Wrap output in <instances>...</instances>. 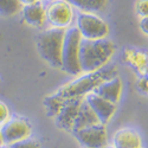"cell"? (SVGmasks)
Masks as SVG:
<instances>
[{
  "mask_svg": "<svg viewBox=\"0 0 148 148\" xmlns=\"http://www.w3.org/2000/svg\"><path fill=\"white\" fill-rule=\"evenodd\" d=\"M117 75L119 70L115 65H107L97 71L87 72L82 76H78L77 78L59 88L56 94L65 101L71 100V98H81L89 92H92L104 81L110 79Z\"/></svg>",
  "mask_w": 148,
  "mask_h": 148,
  "instance_id": "6da1fadb",
  "label": "cell"
},
{
  "mask_svg": "<svg viewBox=\"0 0 148 148\" xmlns=\"http://www.w3.org/2000/svg\"><path fill=\"white\" fill-rule=\"evenodd\" d=\"M115 53V44L108 39H82L79 47V65L82 73L97 71L109 64Z\"/></svg>",
  "mask_w": 148,
  "mask_h": 148,
  "instance_id": "7a4b0ae2",
  "label": "cell"
},
{
  "mask_svg": "<svg viewBox=\"0 0 148 148\" xmlns=\"http://www.w3.org/2000/svg\"><path fill=\"white\" fill-rule=\"evenodd\" d=\"M65 30L49 27L37 37V51L39 56L52 68H62V49H63Z\"/></svg>",
  "mask_w": 148,
  "mask_h": 148,
  "instance_id": "3957f363",
  "label": "cell"
},
{
  "mask_svg": "<svg viewBox=\"0 0 148 148\" xmlns=\"http://www.w3.org/2000/svg\"><path fill=\"white\" fill-rule=\"evenodd\" d=\"M82 37L76 26H70L65 30L63 49H62V70L69 75L79 76L82 70L79 65V47Z\"/></svg>",
  "mask_w": 148,
  "mask_h": 148,
  "instance_id": "277c9868",
  "label": "cell"
},
{
  "mask_svg": "<svg viewBox=\"0 0 148 148\" xmlns=\"http://www.w3.org/2000/svg\"><path fill=\"white\" fill-rule=\"evenodd\" d=\"M76 27L82 39L97 40L104 39L109 34V25L95 13L78 12L76 16Z\"/></svg>",
  "mask_w": 148,
  "mask_h": 148,
  "instance_id": "5b68a950",
  "label": "cell"
},
{
  "mask_svg": "<svg viewBox=\"0 0 148 148\" xmlns=\"http://www.w3.org/2000/svg\"><path fill=\"white\" fill-rule=\"evenodd\" d=\"M46 21L51 27L69 29L75 21V10L73 6L66 0H52L45 6Z\"/></svg>",
  "mask_w": 148,
  "mask_h": 148,
  "instance_id": "8992f818",
  "label": "cell"
},
{
  "mask_svg": "<svg viewBox=\"0 0 148 148\" xmlns=\"http://www.w3.org/2000/svg\"><path fill=\"white\" fill-rule=\"evenodd\" d=\"M31 132V125L27 120L23 117H11L6 123L0 127L4 146H8L11 143L30 138Z\"/></svg>",
  "mask_w": 148,
  "mask_h": 148,
  "instance_id": "52a82bcc",
  "label": "cell"
},
{
  "mask_svg": "<svg viewBox=\"0 0 148 148\" xmlns=\"http://www.w3.org/2000/svg\"><path fill=\"white\" fill-rule=\"evenodd\" d=\"M71 134L84 148H103L108 145L106 125L102 123L82 128Z\"/></svg>",
  "mask_w": 148,
  "mask_h": 148,
  "instance_id": "ba28073f",
  "label": "cell"
},
{
  "mask_svg": "<svg viewBox=\"0 0 148 148\" xmlns=\"http://www.w3.org/2000/svg\"><path fill=\"white\" fill-rule=\"evenodd\" d=\"M84 100V97L81 98H71V100H66L59 110V113L55 117L56 125L58 128L63 129L65 132H70L73 128V123L78 115L79 107Z\"/></svg>",
  "mask_w": 148,
  "mask_h": 148,
  "instance_id": "9c48e42d",
  "label": "cell"
},
{
  "mask_svg": "<svg viewBox=\"0 0 148 148\" xmlns=\"http://www.w3.org/2000/svg\"><path fill=\"white\" fill-rule=\"evenodd\" d=\"M84 101L88 103V106L91 108L94 114L98 119L100 123L102 125H107L110 121V119L113 117V115L116 112V104H113L108 102L104 98L100 97L96 95L95 92H89L88 95L84 96Z\"/></svg>",
  "mask_w": 148,
  "mask_h": 148,
  "instance_id": "30bf717a",
  "label": "cell"
},
{
  "mask_svg": "<svg viewBox=\"0 0 148 148\" xmlns=\"http://www.w3.org/2000/svg\"><path fill=\"white\" fill-rule=\"evenodd\" d=\"M122 59L128 64L138 76H143L148 71V52L139 50L132 46H127L122 51Z\"/></svg>",
  "mask_w": 148,
  "mask_h": 148,
  "instance_id": "8fae6325",
  "label": "cell"
},
{
  "mask_svg": "<svg viewBox=\"0 0 148 148\" xmlns=\"http://www.w3.org/2000/svg\"><path fill=\"white\" fill-rule=\"evenodd\" d=\"M92 92L104 98L108 102L117 106L122 96V81L119 76H115L101 83Z\"/></svg>",
  "mask_w": 148,
  "mask_h": 148,
  "instance_id": "7c38bea8",
  "label": "cell"
},
{
  "mask_svg": "<svg viewBox=\"0 0 148 148\" xmlns=\"http://www.w3.org/2000/svg\"><path fill=\"white\" fill-rule=\"evenodd\" d=\"M21 14L24 21L33 27H42L46 23V10L43 1L33 5L23 6Z\"/></svg>",
  "mask_w": 148,
  "mask_h": 148,
  "instance_id": "4fadbf2b",
  "label": "cell"
},
{
  "mask_svg": "<svg viewBox=\"0 0 148 148\" xmlns=\"http://www.w3.org/2000/svg\"><path fill=\"white\" fill-rule=\"evenodd\" d=\"M112 146L115 148H140L141 138L135 130L123 128L114 134Z\"/></svg>",
  "mask_w": 148,
  "mask_h": 148,
  "instance_id": "5bb4252c",
  "label": "cell"
},
{
  "mask_svg": "<svg viewBox=\"0 0 148 148\" xmlns=\"http://www.w3.org/2000/svg\"><path fill=\"white\" fill-rule=\"evenodd\" d=\"M97 123H100V121H98V119L94 114L91 108L88 106V103L83 100V102L79 107L78 115L75 120V123H73V128H72L71 133L79 130L82 128H85V127H90V126L97 125Z\"/></svg>",
  "mask_w": 148,
  "mask_h": 148,
  "instance_id": "9a60e30c",
  "label": "cell"
},
{
  "mask_svg": "<svg viewBox=\"0 0 148 148\" xmlns=\"http://www.w3.org/2000/svg\"><path fill=\"white\" fill-rule=\"evenodd\" d=\"M73 7L79 10V12L95 13L106 8L109 0H66Z\"/></svg>",
  "mask_w": 148,
  "mask_h": 148,
  "instance_id": "2e32d148",
  "label": "cell"
},
{
  "mask_svg": "<svg viewBox=\"0 0 148 148\" xmlns=\"http://www.w3.org/2000/svg\"><path fill=\"white\" fill-rule=\"evenodd\" d=\"M64 102H65V100L59 97L56 92L50 95V96H47L44 100V107H45L47 116L56 117L57 114L59 113V110L62 109V107H63Z\"/></svg>",
  "mask_w": 148,
  "mask_h": 148,
  "instance_id": "e0dca14e",
  "label": "cell"
},
{
  "mask_svg": "<svg viewBox=\"0 0 148 148\" xmlns=\"http://www.w3.org/2000/svg\"><path fill=\"white\" fill-rule=\"evenodd\" d=\"M20 0H0V17H13L21 12Z\"/></svg>",
  "mask_w": 148,
  "mask_h": 148,
  "instance_id": "ac0fdd59",
  "label": "cell"
},
{
  "mask_svg": "<svg viewBox=\"0 0 148 148\" xmlns=\"http://www.w3.org/2000/svg\"><path fill=\"white\" fill-rule=\"evenodd\" d=\"M6 147L7 148H40V145H39L38 141H36L34 139L27 138V139H24L21 141L11 143V145H8Z\"/></svg>",
  "mask_w": 148,
  "mask_h": 148,
  "instance_id": "d6986e66",
  "label": "cell"
},
{
  "mask_svg": "<svg viewBox=\"0 0 148 148\" xmlns=\"http://www.w3.org/2000/svg\"><path fill=\"white\" fill-rule=\"evenodd\" d=\"M135 87H136V90L142 94V95H148V71L146 75L143 76H140L136 81V84H135Z\"/></svg>",
  "mask_w": 148,
  "mask_h": 148,
  "instance_id": "ffe728a7",
  "label": "cell"
},
{
  "mask_svg": "<svg viewBox=\"0 0 148 148\" xmlns=\"http://www.w3.org/2000/svg\"><path fill=\"white\" fill-rule=\"evenodd\" d=\"M136 14L140 18L148 17V0H136Z\"/></svg>",
  "mask_w": 148,
  "mask_h": 148,
  "instance_id": "44dd1931",
  "label": "cell"
},
{
  "mask_svg": "<svg viewBox=\"0 0 148 148\" xmlns=\"http://www.w3.org/2000/svg\"><path fill=\"white\" fill-rule=\"evenodd\" d=\"M10 119H11V114H10L8 107L6 106V103L0 101V127H1L4 123H6Z\"/></svg>",
  "mask_w": 148,
  "mask_h": 148,
  "instance_id": "7402d4cb",
  "label": "cell"
},
{
  "mask_svg": "<svg viewBox=\"0 0 148 148\" xmlns=\"http://www.w3.org/2000/svg\"><path fill=\"white\" fill-rule=\"evenodd\" d=\"M139 27L142 31V33H145L146 36H148V17H145V18H141L140 19Z\"/></svg>",
  "mask_w": 148,
  "mask_h": 148,
  "instance_id": "603a6c76",
  "label": "cell"
},
{
  "mask_svg": "<svg viewBox=\"0 0 148 148\" xmlns=\"http://www.w3.org/2000/svg\"><path fill=\"white\" fill-rule=\"evenodd\" d=\"M42 0H20V3L23 6H27V5H33L37 3H40Z\"/></svg>",
  "mask_w": 148,
  "mask_h": 148,
  "instance_id": "cb8c5ba5",
  "label": "cell"
},
{
  "mask_svg": "<svg viewBox=\"0 0 148 148\" xmlns=\"http://www.w3.org/2000/svg\"><path fill=\"white\" fill-rule=\"evenodd\" d=\"M4 146V142H3V138H1V133H0V147Z\"/></svg>",
  "mask_w": 148,
  "mask_h": 148,
  "instance_id": "d4e9b609",
  "label": "cell"
},
{
  "mask_svg": "<svg viewBox=\"0 0 148 148\" xmlns=\"http://www.w3.org/2000/svg\"><path fill=\"white\" fill-rule=\"evenodd\" d=\"M103 148H115L114 146H112V145H107L106 147H103Z\"/></svg>",
  "mask_w": 148,
  "mask_h": 148,
  "instance_id": "484cf974",
  "label": "cell"
},
{
  "mask_svg": "<svg viewBox=\"0 0 148 148\" xmlns=\"http://www.w3.org/2000/svg\"><path fill=\"white\" fill-rule=\"evenodd\" d=\"M0 148H7L6 146H1V147H0Z\"/></svg>",
  "mask_w": 148,
  "mask_h": 148,
  "instance_id": "4316f807",
  "label": "cell"
},
{
  "mask_svg": "<svg viewBox=\"0 0 148 148\" xmlns=\"http://www.w3.org/2000/svg\"><path fill=\"white\" fill-rule=\"evenodd\" d=\"M140 148H142V147H140Z\"/></svg>",
  "mask_w": 148,
  "mask_h": 148,
  "instance_id": "83f0119b",
  "label": "cell"
}]
</instances>
